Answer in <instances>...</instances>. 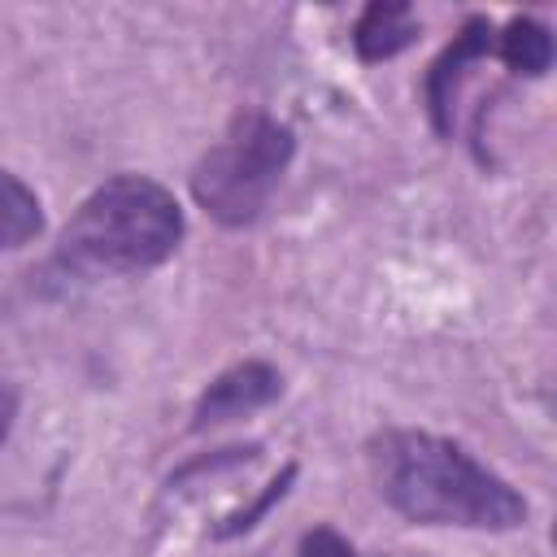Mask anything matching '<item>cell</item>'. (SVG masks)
Masks as SVG:
<instances>
[{"label":"cell","instance_id":"cell-2","mask_svg":"<svg viewBox=\"0 0 557 557\" xmlns=\"http://www.w3.org/2000/svg\"><path fill=\"white\" fill-rule=\"evenodd\" d=\"M187 235L178 196L152 174H113L83 196L57 239V265L74 278H131L165 265Z\"/></svg>","mask_w":557,"mask_h":557},{"label":"cell","instance_id":"cell-10","mask_svg":"<svg viewBox=\"0 0 557 557\" xmlns=\"http://www.w3.org/2000/svg\"><path fill=\"white\" fill-rule=\"evenodd\" d=\"M296 557H357V553H352V544L335 527H313V531L300 535Z\"/></svg>","mask_w":557,"mask_h":557},{"label":"cell","instance_id":"cell-7","mask_svg":"<svg viewBox=\"0 0 557 557\" xmlns=\"http://www.w3.org/2000/svg\"><path fill=\"white\" fill-rule=\"evenodd\" d=\"M496 61L518 78H544L553 70V30L540 17H509L496 26Z\"/></svg>","mask_w":557,"mask_h":557},{"label":"cell","instance_id":"cell-11","mask_svg":"<svg viewBox=\"0 0 557 557\" xmlns=\"http://www.w3.org/2000/svg\"><path fill=\"white\" fill-rule=\"evenodd\" d=\"M17 405H22L17 387H13L9 379H0V448H4V440L13 435V422H17Z\"/></svg>","mask_w":557,"mask_h":557},{"label":"cell","instance_id":"cell-6","mask_svg":"<svg viewBox=\"0 0 557 557\" xmlns=\"http://www.w3.org/2000/svg\"><path fill=\"white\" fill-rule=\"evenodd\" d=\"M418 35H422V17L409 4H366L348 39H352L357 61L379 65V61L400 57Z\"/></svg>","mask_w":557,"mask_h":557},{"label":"cell","instance_id":"cell-9","mask_svg":"<svg viewBox=\"0 0 557 557\" xmlns=\"http://www.w3.org/2000/svg\"><path fill=\"white\" fill-rule=\"evenodd\" d=\"M292 479H296V466H287V470H283V474H278V479H274V483L265 487V496H261V500H252L248 509L231 513V518H226V522H222V527H218L213 535H218V540H231V535H239V531L257 527V518H261V513H265V509H270L274 500H283V492H287V483H292Z\"/></svg>","mask_w":557,"mask_h":557},{"label":"cell","instance_id":"cell-4","mask_svg":"<svg viewBox=\"0 0 557 557\" xmlns=\"http://www.w3.org/2000/svg\"><path fill=\"white\" fill-rule=\"evenodd\" d=\"M496 57V26L487 17H466L461 30L448 39V48L431 61L426 78H422V104H426V117H431V131L440 139H453L457 131V100H461V87L470 78V70L479 61Z\"/></svg>","mask_w":557,"mask_h":557},{"label":"cell","instance_id":"cell-3","mask_svg":"<svg viewBox=\"0 0 557 557\" xmlns=\"http://www.w3.org/2000/svg\"><path fill=\"white\" fill-rule=\"evenodd\" d=\"M296 157V131L265 109H239L191 165V200L226 231L252 226Z\"/></svg>","mask_w":557,"mask_h":557},{"label":"cell","instance_id":"cell-5","mask_svg":"<svg viewBox=\"0 0 557 557\" xmlns=\"http://www.w3.org/2000/svg\"><path fill=\"white\" fill-rule=\"evenodd\" d=\"M283 396V374L261 361V357H248V361H235L231 370H222L196 400L191 409V431H209V426H222V422H235V418H248L265 405H274Z\"/></svg>","mask_w":557,"mask_h":557},{"label":"cell","instance_id":"cell-1","mask_svg":"<svg viewBox=\"0 0 557 557\" xmlns=\"http://www.w3.org/2000/svg\"><path fill=\"white\" fill-rule=\"evenodd\" d=\"M366 457L383 505L405 522L518 531L531 518L522 492L448 435L418 426H383L370 435Z\"/></svg>","mask_w":557,"mask_h":557},{"label":"cell","instance_id":"cell-8","mask_svg":"<svg viewBox=\"0 0 557 557\" xmlns=\"http://www.w3.org/2000/svg\"><path fill=\"white\" fill-rule=\"evenodd\" d=\"M44 200L39 191L0 165V252H17L44 235Z\"/></svg>","mask_w":557,"mask_h":557}]
</instances>
